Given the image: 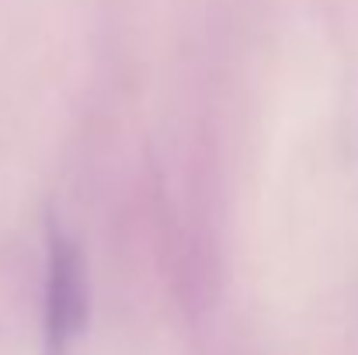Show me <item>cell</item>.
<instances>
[{
	"instance_id": "1",
	"label": "cell",
	"mask_w": 358,
	"mask_h": 355,
	"mask_svg": "<svg viewBox=\"0 0 358 355\" xmlns=\"http://www.w3.org/2000/svg\"><path fill=\"white\" fill-rule=\"evenodd\" d=\"M91 314L87 265L73 240L52 230L49 282H45V355H66L84 335Z\"/></svg>"
}]
</instances>
